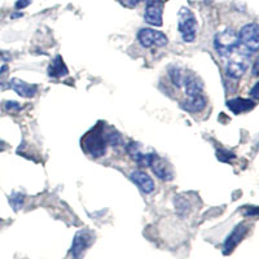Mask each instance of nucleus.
<instances>
[{
	"label": "nucleus",
	"instance_id": "obj_1",
	"mask_svg": "<svg viewBox=\"0 0 259 259\" xmlns=\"http://www.w3.org/2000/svg\"><path fill=\"white\" fill-rule=\"evenodd\" d=\"M106 136L104 130L101 128V123L97 124L82 138V149L92 158H100L106 153Z\"/></svg>",
	"mask_w": 259,
	"mask_h": 259
},
{
	"label": "nucleus",
	"instance_id": "obj_2",
	"mask_svg": "<svg viewBox=\"0 0 259 259\" xmlns=\"http://www.w3.org/2000/svg\"><path fill=\"white\" fill-rule=\"evenodd\" d=\"M239 35V48L236 52L244 56L251 57L259 48L258 24H247L241 27Z\"/></svg>",
	"mask_w": 259,
	"mask_h": 259
},
{
	"label": "nucleus",
	"instance_id": "obj_3",
	"mask_svg": "<svg viewBox=\"0 0 259 259\" xmlns=\"http://www.w3.org/2000/svg\"><path fill=\"white\" fill-rule=\"evenodd\" d=\"M214 48L218 55L224 59H228L239 48V35L232 27H226L217 32L214 36Z\"/></svg>",
	"mask_w": 259,
	"mask_h": 259
},
{
	"label": "nucleus",
	"instance_id": "obj_4",
	"mask_svg": "<svg viewBox=\"0 0 259 259\" xmlns=\"http://www.w3.org/2000/svg\"><path fill=\"white\" fill-rule=\"evenodd\" d=\"M178 30L182 34L183 40L192 43L197 35V20L191 9L182 7L178 15Z\"/></svg>",
	"mask_w": 259,
	"mask_h": 259
},
{
	"label": "nucleus",
	"instance_id": "obj_5",
	"mask_svg": "<svg viewBox=\"0 0 259 259\" xmlns=\"http://www.w3.org/2000/svg\"><path fill=\"white\" fill-rule=\"evenodd\" d=\"M136 38H138L139 43L142 45V47L144 48L165 47L168 43L167 36H166L163 32L158 31V30L149 29V27L139 30Z\"/></svg>",
	"mask_w": 259,
	"mask_h": 259
},
{
	"label": "nucleus",
	"instance_id": "obj_6",
	"mask_svg": "<svg viewBox=\"0 0 259 259\" xmlns=\"http://www.w3.org/2000/svg\"><path fill=\"white\" fill-rule=\"evenodd\" d=\"M250 68V57L244 56V55H235V56L228 57V61L226 65V74L232 79H239Z\"/></svg>",
	"mask_w": 259,
	"mask_h": 259
},
{
	"label": "nucleus",
	"instance_id": "obj_7",
	"mask_svg": "<svg viewBox=\"0 0 259 259\" xmlns=\"http://www.w3.org/2000/svg\"><path fill=\"white\" fill-rule=\"evenodd\" d=\"M163 0H145L144 20L152 26H162Z\"/></svg>",
	"mask_w": 259,
	"mask_h": 259
},
{
	"label": "nucleus",
	"instance_id": "obj_8",
	"mask_svg": "<svg viewBox=\"0 0 259 259\" xmlns=\"http://www.w3.org/2000/svg\"><path fill=\"white\" fill-rule=\"evenodd\" d=\"M94 236L90 231L83 230L75 233L73 239V244H71L70 254L74 259H79L85 251V249L91 245Z\"/></svg>",
	"mask_w": 259,
	"mask_h": 259
},
{
	"label": "nucleus",
	"instance_id": "obj_9",
	"mask_svg": "<svg viewBox=\"0 0 259 259\" xmlns=\"http://www.w3.org/2000/svg\"><path fill=\"white\" fill-rule=\"evenodd\" d=\"M247 231H249V227L245 223H240L235 227L232 230V232L227 236L226 241L223 244V254L224 255H228V254L232 253L235 250V247L242 241L245 236H246Z\"/></svg>",
	"mask_w": 259,
	"mask_h": 259
},
{
	"label": "nucleus",
	"instance_id": "obj_10",
	"mask_svg": "<svg viewBox=\"0 0 259 259\" xmlns=\"http://www.w3.org/2000/svg\"><path fill=\"white\" fill-rule=\"evenodd\" d=\"M149 167L153 170L154 175L158 179L163 180V182H170V180L174 179V171H172L171 166L167 163V161L157 156L156 153H154L153 159L150 162Z\"/></svg>",
	"mask_w": 259,
	"mask_h": 259
},
{
	"label": "nucleus",
	"instance_id": "obj_11",
	"mask_svg": "<svg viewBox=\"0 0 259 259\" xmlns=\"http://www.w3.org/2000/svg\"><path fill=\"white\" fill-rule=\"evenodd\" d=\"M127 153L130 154V157L134 159V161L138 163L139 166H143V167H149L150 162L153 159L154 153L150 152V153H145L140 149V144L136 142H131L126 145Z\"/></svg>",
	"mask_w": 259,
	"mask_h": 259
},
{
	"label": "nucleus",
	"instance_id": "obj_12",
	"mask_svg": "<svg viewBox=\"0 0 259 259\" xmlns=\"http://www.w3.org/2000/svg\"><path fill=\"white\" fill-rule=\"evenodd\" d=\"M180 108H182L184 112L191 113V114H196V113L202 112L207 105L206 97L203 96L202 94L196 95V96L187 97L186 100L180 101Z\"/></svg>",
	"mask_w": 259,
	"mask_h": 259
},
{
	"label": "nucleus",
	"instance_id": "obj_13",
	"mask_svg": "<svg viewBox=\"0 0 259 259\" xmlns=\"http://www.w3.org/2000/svg\"><path fill=\"white\" fill-rule=\"evenodd\" d=\"M8 87L12 89L18 96L25 97V99H32L38 92V85L30 84V83L24 82V80L18 79V78H13L12 80H9Z\"/></svg>",
	"mask_w": 259,
	"mask_h": 259
},
{
	"label": "nucleus",
	"instance_id": "obj_14",
	"mask_svg": "<svg viewBox=\"0 0 259 259\" xmlns=\"http://www.w3.org/2000/svg\"><path fill=\"white\" fill-rule=\"evenodd\" d=\"M130 179H131L133 183H135L143 193L149 194L154 191L153 179H152L147 172H144V171H131V172H130Z\"/></svg>",
	"mask_w": 259,
	"mask_h": 259
},
{
	"label": "nucleus",
	"instance_id": "obj_15",
	"mask_svg": "<svg viewBox=\"0 0 259 259\" xmlns=\"http://www.w3.org/2000/svg\"><path fill=\"white\" fill-rule=\"evenodd\" d=\"M183 89L186 92L187 97L196 96V95L202 94L203 90V83L202 80L198 77H196L193 73H189L186 71V75H184V79H183Z\"/></svg>",
	"mask_w": 259,
	"mask_h": 259
},
{
	"label": "nucleus",
	"instance_id": "obj_16",
	"mask_svg": "<svg viewBox=\"0 0 259 259\" xmlns=\"http://www.w3.org/2000/svg\"><path fill=\"white\" fill-rule=\"evenodd\" d=\"M227 108L233 113V114H241V113L250 112L255 108L256 103L255 100H250V99H242V97H235V99H230L226 103Z\"/></svg>",
	"mask_w": 259,
	"mask_h": 259
},
{
	"label": "nucleus",
	"instance_id": "obj_17",
	"mask_svg": "<svg viewBox=\"0 0 259 259\" xmlns=\"http://www.w3.org/2000/svg\"><path fill=\"white\" fill-rule=\"evenodd\" d=\"M47 73L50 78H62L65 77V75H68V66L65 65L64 60H62V57L60 56V55H57V56L52 60V62H51L50 66H48Z\"/></svg>",
	"mask_w": 259,
	"mask_h": 259
},
{
	"label": "nucleus",
	"instance_id": "obj_18",
	"mask_svg": "<svg viewBox=\"0 0 259 259\" xmlns=\"http://www.w3.org/2000/svg\"><path fill=\"white\" fill-rule=\"evenodd\" d=\"M184 75H186V71L182 70V69L178 68V66H171V68L168 69V77H170V80L177 89H182Z\"/></svg>",
	"mask_w": 259,
	"mask_h": 259
},
{
	"label": "nucleus",
	"instance_id": "obj_19",
	"mask_svg": "<svg viewBox=\"0 0 259 259\" xmlns=\"http://www.w3.org/2000/svg\"><path fill=\"white\" fill-rule=\"evenodd\" d=\"M25 202V194L24 193H18V192H15L12 193V196L9 197V203H11V206L13 207L15 211H18L21 207L24 206Z\"/></svg>",
	"mask_w": 259,
	"mask_h": 259
},
{
	"label": "nucleus",
	"instance_id": "obj_20",
	"mask_svg": "<svg viewBox=\"0 0 259 259\" xmlns=\"http://www.w3.org/2000/svg\"><path fill=\"white\" fill-rule=\"evenodd\" d=\"M215 156H217V158H218L219 161L223 162V163H228V162H231L232 159L236 158V154L233 153V152H231V150H227V149H222V148L217 149V153H215Z\"/></svg>",
	"mask_w": 259,
	"mask_h": 259
},
{
	"label": "nucleus",
	"instance_id": "obj_21",
	"mask_svg": "<svg viewBox=\"0 0 259 259\" xmlns=\"http://www.w3.org/2000/svg\"><path fill=\"white\" fill-rule=\"evenodd\" d=\"M175 207H177L178 211L182 215L187 214L189 211V205L186 200L183 197H177L175 198Z\"/></svg>",
	"mask_w": 259,
	"mask_h": 259
},
{
	"label": "nucleus",
	"instance_id": "obj_22",
	"mask_svg": "<svg viewBox=\"0 0 259 259\" xmlns=\"http://www.w3.org/2000/svg\"><path fill=\"white\" fill-rule=\"evenodd\" d=\"M4 110H7V112H18V110H21V106L16 101H7V103H4Z\"/></svg>",
	"mask_w": 259,
	"mask_h": 259
},
{
	"label": "nucleus",
	"instance_id": "obj_23",
	"mask_svg": "<svg viewBox=\"0 0 259 259\" xmlns=\"http://www.w3.org/2000/svg\"><path fill=\"white\" fill-rule=\"evenodd\" d=\"M7 75H8V66L4 65V66L0 68V87H2V89H7L6 83H4L7 80L4 79V77H7Z\"/></svg>",
	"mask_w": 259,
	"mask_h": 259
},
{
	"label": "nucleus",
	"instance_id": "obj_24",
	"mask_svg": "<svg viewBox=\"0 0 259 259\" xmlns=\"http://www.w3.org/2000/svg\"><path fill=\"white\" fill-rule=\"evenodd\" d=\"M140 2H143V0H119V3L127 8H135Z\"/></svg>",
	"mask_w": 259,
	"mask_h": 259
},
{
	"label": "nucleus",
	"instance_id": "obj_25",
	"mask_svg": "<svg viewBox=\"0 0 259 259\" xmlns=\"http://www.w3.org/2000/svg\"><path fill=\"white\" fill-rule=\"evenodd\" d=\"M258 89H259V83L256 82L255 84H254V87L251 89V91L249 92V95H250L251 97H253L254 100H258L259 99V95H258Z\"/></svg>",
	"mask_w": 259,
	"mask_h": 259
},
{
	"label": "nucleus",
	"instance_id": "obj_26",
	"mask_svg": "<svg viewBox=\"0 0 259 259\" xmlns=\"http://www.w3.org/2000/svg\"><path fill=\"white\" fill-rule=\"evenodd\" d=\"M30 3H31V0H18L17 3H16V9L26 8Z\"/></svg>",
	"mask_w": 259,
	"mask_h": 259
},
{
	"label": "nucleus",
	"instance_id": "obj_27",
	"mask_svg": "<svg viewBox=\"0 0 259 259\" xmlns=\"http://www.w3.org/2000/svg\"><path fill=\"white\" fill-rule=\"evenodd\" d=\"M247 211L245 212V215H253V217H255V215H258V207L256 206H253V207H246Z\"/></svg>",
	"mask_w": 259,
	"mask_h": 259
},
{
	"label": "nucleus",
	"instance_id": "obj_28",
	"mask_svg": "<svg viewBox=\"0 0 259 259\" xmlns=\"http://www.w3.org/2000/svg\"><path fill=\"white\" fill-rule=\"evenodd\" d=\"M253 75L254 77H258V60H255L253 65Z\"/></svg>",
	"mask_w": 259,
	"mask_h": 259
}]
</instances>
